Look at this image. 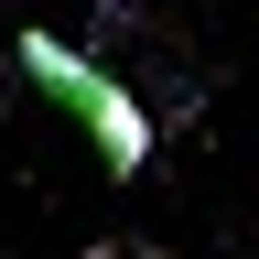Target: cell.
<instances>
[{
    "instance_id": "1",
    "label": "cell",
    "mask_w": 259,
    "mask_h": 259,
    "mask_svg": "<svg viewBox=\"0 0 259 259\" xmlns=\"http://www.w3.org/2000/svg\"><path fill=\"white\" fill-rule=\"evenodd\" d=\"M11 54H22V76L44 87L54 108L87 130V141H97V162H108L119 184H141V173H151V130H162V119H151V108H141V97H130L97 54H76L65 32H11Z\"/></svg>"
},
{
    "instance_id": "2",
    "label": "cell",
    "mask_w": 259,
    "mask_h": 259,
    "mask_svg": "<svg viewBox=\"0 0 259 259\" xmlns=\"http://www.w3.org/2000/svg\"><path fill=\"white\" fill-rule=\"evenodd\" d=\"M97 11H108V22H130V0H97Z\"/></svg>"
}]
</instances>
